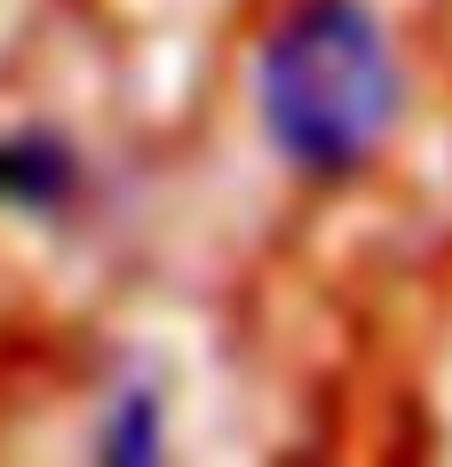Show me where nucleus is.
<instances>
[{"instance_id":"1","label":"nucleus","mask_w":452,"mask_h":467,"mask_svg":"<svg viewBox=\"0 0 452 467\" xmlns=\"http://www.w3.org/2000/svg\"><path fill=\"white\" fill-rule=\"evenodd\" d=\"M254 103L301 174H350L405 111L397 40L365 0H294L254 56Z\"/></svg>"},{"instance_id":"2","label":"nucleus","mask_w":452,"mask_h":467,"mask_svg":"<svg viewBox=\"0 0 452 467\" xmlns=\"http://www.w3.org/2000/svg\"><path fill=\"white\" fill-rule=\"evenodd\" d=\"M79 159L56 135H0V198L8 206H56L72 191Z\"/></svg>"}]
</instances>
